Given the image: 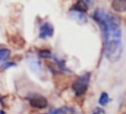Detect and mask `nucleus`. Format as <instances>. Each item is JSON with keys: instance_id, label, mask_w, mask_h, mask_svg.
I'll use <instances>...</instances> for the list:
<instances>
[{"instance_id": "6", "label": "nucleus", "mask_w": 126, "mask_h": 114, "mask_svg": "<svg viewBox=\"0 0 126 114\" xmlns=\"http://www.w3.org/2000/svg\"><path fill=\"white\" fill-rule=\"evenodd\" d=\"M111 7L115 12L123 13L126 11V0H112Z\"/></svg>"}, {"instance_id": "14", "label": "nucleus", "mask_w": 126, "mask_h": 114, "mask_svg": "<svg viewBox=\"0 0 126 114\" xmlns=\"http://www.w3.org/2000/svg\"><path fill=\"white\" fill-rule=\"evenodd\" d=\"M0 114H6L4 111H0Z\"/></svg>"}, {"instance_id": "1", "label": "nucleus", "mask_w": 126, "mask_h": 114, "mask_svg": "<svg viewBox=\"0 0 126 114\" xmlns=\"http://www.w3.org/2000/svg\"><path fill=\"white\" fill-rule=\"evenodd\" d=\"M123 51V46H122V41L121 39H116V40H110L105 42V50L104 54L106 59L109 62H117L122 55Z\"/></svg>"}, {"instance_id": "4", "label": "nucleus", "mask_w": 126, "mask_h": 114, "mask_svg": "<svg viewBox=\"0 0 126 114\" xmlns=\"http://www.w3.org/2000/svg\"><path fill=\"white\" fill-rule=\"evenodd\" d=\"M53 31H54V29H53L52 25L49 23H44L39 28L38 36H39V38H42V39L47 38V37H51L53 35Z\"/></svg>"}, {"instance_id": "9", "label": "nucleus", "mask_w": 126, "mask_h": 114, "mask_svg": "<svg viewBox=\"0 0 126 114\" xmlns=\"http://www.w3.org/2000/svg\"><path fill=\"white\" fill-rule=\"evenodd\" d=\"M11 55V51L8 48H0V62H4L8 60Z\"/></svg>"}, {"instance_id": "10", "label": "nucleus", "mask_w": 126, "mask_h": 114, "mask_svg": "<svg viewBox=\"0 0 126 114\" xmlns=\"http://www.w3.org/2000/svg\"><path fill=\"white\" fill-rule=\"evenodd\" d=\"M109 101H110V98L108 97V94H107L106 92H101L100 97H99V99H98V103H99L100 105L104 106V105H106Z\"/></svg>"}, {"instance_id": "8", "label": "nucleus", "mask_w": 126, "mask_h": 114, "mask_svg": "<svg viewBox=\"0 0 126 114\" xmlns=\"http://www.w3.org/2000/svg\"><path fill=\"white\" fill-rule=\"evenodd\" d=\"M29 64H30V67L31 69L35 72V73H42V68H41V65H40V62L37 60V59H30L29 60Z\"/></svg>"}, {"instance_id": "7", "label": "nucleus", "mask_w": 126, "mask_h": 114, "mask_svg": "<svg viewBox=\"0 0 126 114\" xmlns=\"http://www.w3.org/2000/svg\"><path fill=\"white\" fill-rule=\"evenodd\" d=\"M88 9H89V6L85 0H77L75 5L72 7L71 11H77V12L85 13L88 11Z\"/></svg>"}, {"instance_id": "13", "label": "nucleus", "mask_w": 126, "mask_h": 114, "mask_svg": "<svg viewBox=\"0 0 126 114\" xmlns=\"http://www.w3.org/2000/svg\"><path fill=\"white\" fill-rule=\"evenodd\" d=\"M16 64L15 63H5L2 67L4 68V69H6V68H9V67H13V66H15Z\"/></svg>"}, {"instance_id": "5", "label": "nucleus", "mask_w": 126, "mask_h": 114, "mask_svg": "<svg viewBox=\"0 0 126 114\" xmlns=\"http://www.w3.org/2000/svg\"><path fill=\"white\" fill-rule=\"evenodd\" d=\"M69 17L76 21L77 23L81 24V25H85L87 24L88 22V18L87 16L84 14V13H81V12H77V11H70L69 12Z\"/></svg>"}, {"instance_id": "12", "label": "nucleus", "mask_w": 126, "mask_h": 114, "mask_svg": "<svg viewBox=\"0 0 126 114\" xmlns=\"http://www.w3.org/2000/svg\"><path fill=\"white\" fill-rule=\"evenodd\" d=\"M93 114H105V111L100 107H95L93 110Z\"/></svg>"}, {"instance_id": "3", "label": "nucleus", "mask_w": 126, "mask_h": 114, "mask_svg": "<svg viewBox=\"0 0 126 114\" xmlns=\"http://www.w3.org/2000/svg\"><path fill=\"white\" fill-rule=\"evenodd\" d=\"M27 99H28L30 105L36 109H43V108H46L48 105V100L43 95L34 94L32 96H29Z\"/></svg>"}, {"instance_id": "11", "label": "nucleus", "mask_w": 126, "mask_h": 114, "mask_svg": "<svg viewBox=\"0 0 126 114\" xmlns=\"http://www.w3.org/2000/svg\"><path fill=\"white\" fill-rule=\"evenodd\" d=\"M38 56L41 58H50L51 57V52L48 49H41L38 52Z\"/></svg>"}, {"instance_id": "2", "label": "nucleus", "mask_w": 126, "mask_h": 114, "mask_svg": "<svg viewBox=\"0 0 126 114\" xmlns=\"http://www.w3.org/2000/svg\"><path fill=\"white\" fill-rule=\"evenodd\" d=\"M90 77H91L90 73H85L75 80V82L72 86V89L77 96H81V95L85 94L86 91L88 90Z\"/></svg>"}]
</instances>
